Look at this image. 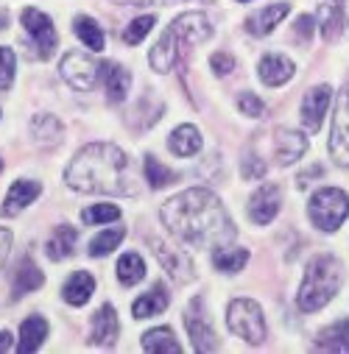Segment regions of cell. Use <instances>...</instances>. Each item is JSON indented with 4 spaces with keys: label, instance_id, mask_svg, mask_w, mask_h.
Returning a JSON list of instances; mask_svg holds the SVG:
<instances>
[{
    "label": "cell",
    "instance_id": "1",
    "mask_svg": "<svg viewBox=\"0 0 349 354\" xmlns=\"http://www.w3.org/2000/svg\"><path fill=\"white\" fill-rule=\"evenodd\" d=\"M168 232L193 248H218L235 240V226L213 190L193 187L162 204Z\"/></svg>",
    "mask_w": 349,
    "mask_h": 354
},
{
    "label": "cell",
    "instance_id": "25",
    "mask_svg": "<svg viewBox=\"0 0 349 354\" xmlns=\"http://www.w3.org/2000/svg\"><path fill=\"white\" fill-rule=\"evenodd\" d=\"M249 262V251L238 248V245H218L213 251V265L221 274H238L243 271V265Z\"/></svg>",
    "mask_w": 349,
    "mask_h": 354
},
{
    "label": "cell",
    "instance_id": "36",
    "mask_svg": "<svg viewBox=\"0 0 349 354\" xmlns=\"http://www.w3.org/2000/svg\"><path fill=\"white\" fill-rule=\"evenodd\" d=\"M120 218V209L115 204H96L90 209L81 212V221L87 226H98V223H109V221H118Z\"/></svg>",
    "mask_w": 349,
    "mask_h": 354
},
{
    "label": "cell",
    "instance_id": "37",
    "mask_svg": "<svg viewBox=\"0 0 349 354\" xmlns=\"http://www.w3.org/2000/svg\"><path fill=\"white\" fill-rule=\"evenodd\" d=\"M15 70H17L15 50L0 45V90H9V86L15 84Z\"/></svg>",
    "mask_w": 349,
    "mask_h": 354
},
{
    "label": "cell",
    "instance_id": "13",
    "mask_svg": "<svg viewBox=\"0 0 349 354\" xmlns=\"http://www.w3.org/2000/svg\"><path fill=\"white\" fill-rule=\"evenodd\" d=\"M330 98H332V90L330 84H316L313 90L302 98V123L310 134H316L321 129V120L327 115V106H330Z\"/></svg>",
    "mask_w": 349,
    "mask_h": 354
},
{
    "label": "cell",
    "instance_id": "9",
    "mask_svg": "<svg viewBox=\"0 0 349 354\" xmlns=\"http://www.w3.org/2000/svg\"><path fill=\"white\" fill-rule=\"evenodd\" d=\"M148 243H151V248H154V257L159 259L162 268L170 274V279H173V282L185 285V282H190V279H193L196 265H193V259H190V254H188L185 248L168 245V243H165V240H159V237H151Z\"/></svg>",
    "mask_w": 349,
    "mask_h": 354
},
{
    "label": "cell",
    "instance_id": "10",
    "mask_svg": "<svg viewBox=\"0 0 349 354\" xmlns=\"http://www.w3.org/2000/svg\"><path fill=\"white\" fill-rule=\"evenodd\" d=\"M20 20H23V28H26V34L31 37V42L37 48V56L39 59H51L56 45H59V34H56L51 17L42 15L39 9H23Z\"/></svg>",
    "mask_w": 349,
    "mask_h": 354
},
{
    "label": "cell",
    "instance_id": "23",
    "mask_svg": "<svg viewBox=\"0 0 349 354\" xmlns=\"http://www.w3.org/2000/svg\"><path fill=\"white\" fill-rule=\"evenodd\" d=\"M48 337V321L42 315H31L23 321L20 326V343H17V351L20 354H31L42 346V340Z\"/></svg>",
    "mask_w": 349,
    "mask_h": 354
},
{
    "label": "cell",
    "instance_id": "7",
    "mask_svg": "<svg viewBox=\"0 0 349 354\" xmlns=\"http://www.w3.org/2000/svg\"><path fill=\"white\" fill-rule=\"evenodd\" d=\"M59 73H62V78L73 86V90L90 93L93 86H96V78L101 75V64H96L93 56H87L81 50H70V53L62 56Z\"/></svg>",
    "mask_w": 349,
    "mask_h": 354
},
{
    "label": "cell",
    "instance_id": "16",
    "mask_svg": "<svg viewBox=\"0 0 349 354\" xmlns=\"http://www.w3.org/2000/svg\"><path fill=\"white\" fill-rule=\"evenodd\" d=\"M288 12H291V3H271V6H266V9H260V12L246 17V31L254 34V37H266L288 17Z\"/></svg>",
    "mask_w": 349,
    "mask_h": 354
},
{
    "label": "cell",
    "instance_id": "18",
    "mask_svg": "<svg viewBox=\"0 0 349 354\" xmlns=\"http://www.w3.org/2000/svg\"><path fill=\"white\" fill-rule=\"evenodd\" d=\"M101 78L107 86V98L112 104H120L129 95V86H132V75L126 67H120L118 62H104L101 64Z\"/></svg>",
    "mask_w": 349,
    "mask_h": 354
},
{
    "label": "cell",
    "instance_id": "47",
    "mask_svg": "<svg viewBox=\"0 0 349 354\" xmlns=\"http://www.w3.org/2000/svg\"><path fill=\"white\" fill-rule=\"evenodd\" d=\"M0 170H3V159H0Z\"/></svg>",
    "mask_w": 349,
    "mask_h": 354
},
{
    "label": "cell",
    "instance_id": "2",
    "mask_svg": "<svg viewBox=\"0 0 349 354\" xmlns=\"http://www.w3.org/2000/svg\"><path fill=\"white\" fill-rule=\"evenodd\" d=\"M64 182L75 193L93 196H132L134 185L129 179V156L112 142L84 145L67 165Z\"/></svg>",
    "mask_w": 349,
    "mask_h": 354
},
{
    "label": "cell",
    "instance_id": "17",
    "mask_svg": "<svg viewBox=\"0 0 349 354\" xmlns=\"http://www.w3.org/2000/svg\"><path fill=\"white\" fill-rule=\"evenodd\" d=\"M257 73H260V81H263V84H269V86H280V84H285V81L294 78V62H291L288 56L269 53V56L260 59Z\"/></svg>",
    "mask_w": 349,
    "mask_h": 354
},
{
    "label": "cell",
    "instance_id": "42",
    "mask_svg": "<svg viewBox=\"0 0 349 354\" xmlns=\"http://www.w3.org/2000/svg\"><path fill=\"white\" fill-rule=\"evenodd\" d=\"M9 251H12V232L9 229H0V268H3Z\"/></svg>",
    "mask_w": 349,
    "mask_h": 354
},
{
    "label": "cell",
    "instance_id": "38",
    "mask_svg": "<svg viewBox=\"0 0 349 354\" xmlns=\"http://www.w3.org/2000/svg\"><path fill=\"white\" fill-rule=\"evenodd\" d=\"M238 109H240L246 118H263V112H266L263 101H260L254 93H240V98H238Z\"/></svg>",
    "mask_w": 349,
    "mask_h": 354
},
{
    "label": "cell",
    "instance_id": "12",
    "mask_svg": "<svg viewBox=\"0 0 349 354\" xmlns=\"http://www.w3.org/2000/svg\"><path fill=\"white\" fill-rule=\"evenodd\" d=\"M280 207H283V187L274 185V182H269V185H263V187H260L251 196V201H249V218L257 226H266V223H271L277 218Z\"/></svg>",
    "mask_w": 349,
    "mask_h": 354
},
{
    "label": "cell",
    "instance_id": "8",
    "mask_svg": "<svg viewBox=\"0 0 349 354\" xmlns=\"http://www.w3.org/2000/svg\"><path fill=\"white\" fill-rule=\"evenodd\" d=\"M330 156L341 167H349V75L338 93V106H335V120L330 134Z\"/></svg>",
    "mask_w": 349,
    "mask_h": 354
},
{
    "label": "cell",
    "instance_id": "30",
    "mask_svg": "<svg viewBox=\"0 0 349 354\" xmlns=\"http://www.w3.org/2000/svg\"><path fill=\"white\" fill-rule=\"evenodd\" d=\"M143 277H145V262H143V257L134 254V251H126V254L118 259V279H120V285L132 288V285H137Z\"/></svg>",
    "mask_w": 349,
    "mask_h": 354
},
{
    "label": "cell",
    "instance_id": "31",
    "mask_svg": "<svg viewBox=\"0 0 349 354\" xmlns=\"http://www.w3.org/2000/svg\"><path fill=\"white\" fill-rule=\"evenodd\" d=\"M319 26H321V37L324 39H335L338 37L341 0H321V3H319Z\"/></svg>",
    "mask_w": 349,
    "mask_h": 354
},
{
    "label": "cell",
    "instance_id": "39",
    "mask_svg": "<svg viewBox=\"0 0 349 354\" xmlns=\"http://www.w3.org/2000/svg\"><path fill=\"white\" fill-rule=\"evenodd\" d=\"M260 176H266V162L257 159L254 153H246L243 156V179L254 182V179H260Z\"/></svg>",
    "mask_w": 349,
    "mask_h": 354
},
{
    "label": "cell",
    "instance_id": "11",
    "mask_svg": "<svg viewBox=\"0 0 349 354\" xmlns=\"http://www.w3.org/2000/svg\"><path fill=\"white\" fill-rule=\"evenodd\" d=\"M185 324H188V332H190V340H193V348L196 351H215L218 348V335L204 313V301L202 299H193L190 307H188V315H185Z\"/></svg>",
    "mask_w": 349,
    "mask_h": 354
},
{
    "label": "cell",
    "instance_id": "26",
    "mask_svg": "<svg viewBox=\"0 0 349 354\" xmlns=\"http://www.w3.org/2000/svg\"><path fill=\"white\" fill-rule=\"evenodd\" d=\"M42 282H45L42 271L37 268L31 259H23L20 268H17V277H15V285H12V296L15 299H23V296L34 293L37 288H42Z\"/></svg>",
    "mask_w": 349,
    "mask_h": 354
},
{
    "label": "cell",
    "instance_id": "3",
    "mask_svg": "<svg viewBox=\"0 0 349 354\" xmlns=\"http://www.w3.org/2000/svg\"><path fill=\"white\" fill-rule=\"evenodd\" d=\"M210 37H213V23L207 15H202V12L179 15L170 23V28L159 37V42L151 48L148 62L156 73H170L193 45H202Z\"/></svg>",
    "mask_w": 349,
    "mask_h": 354
},
{
    "label": "cell",
    "instance_id": "48",
    "mask_svg": "<svg viewBox=\"0 0 349 354\" xmlns=\"http://www.w3.org/2000/svg\"><path fill=\"white\" fill-rule=\"evenodd\" d=\"M240 3H249V0H240Z\"/></svg>",
    "mask_w": 349,
    "mask_h": 354
},
{
    "label": "cell",
    "instance_id": "6",
    "mask_svg": "<svg viewBox=\"0 0 349 354\" xmlns=\"http://www.w3.org/2000/svg\"><path fill=\"white\" fill-rule=\"evenodd\" d=\"M226 324L229 329L243 337L246 343L257 346L266 340V318H263V310H260L257 301L251 299H235L226 310Z\"/></svg>",
    "mask_w": 349,
    "mask_h": 354
},
{
    "label": "cell",
    "instance_id": "21",
    "mask_svg": "<svg viewBox=\"0 0 349 354\" xmlns=\"http://www.w3.org/2000/svg\"><path fill=\"white\" fill-rule=\"evenodd\" d=\"M170 304V296L165 290V285H154L151 293L140 296L134 304H132V315L140 321V318H154V315H162Z\"/></svg>",
    "mask_w": 349,
    "mask_h": 354
},
{
    "label": "cell",
    "instance_id": "34",
    "mask_svg": "<svg viewBox=\"0 0 349 354\" xmlns=\"http://www.w3.org/2000/svg\"><path fill=\"white\" fill-rule=\"evenodd\" d=\"M321 346L324 348H332V351H349V318L332 324L321 335Z\"/></svg>",
    "mask_w": 349,
    "mask_h": 354
},
{
    "label": "cell",
    "instance_id": "4",
    "mask_svg": "<svg viewBox=\"0 0 349 354\" xmlns=\"http://www.w3.org/2000/svg\"><path fill=\"white\" fill-rule=\"evenodd\" d=\"M341 288V262L332 254H319L307 262L299 288V307L305 313L321 310Z\"/></svg>",
    "mask_w": 349,
    "mask_h": 354
},
{
    "label": "cell",
    "instance_id": "20",
    "mask_svg": "<svg viewBox=\"0 0 349 354\" xmlns=\"http://www.w3.org/2000/svg\"><path fill=\"white\" fill-rule=\"evenodd\" d=\"M93 293H96V279L87 274V271H75V274L64 282V288H62V299H64L67 304H73V307L87 304Z\"/></svg>",
    "mask_w": 349,
    "mask_h": 354
},
{
    "label": "cell",
    "instance_id": "43",
    "mask_svg": "<svg viewBox=\"0 0 349 354\" xmlns=\"http://www.w3.org/2000/svg\"><path fill=\"white\" fill-rule=\"evenodd\" d=\"M296 34H299V39H305V42H307V39H310V34H313V17H307V15H305V17H299V20H296Z\"/></svg>",
    "mask_w": 349,
    "mask_h": 354
},
{
    "label": "cell",
    "instance_id": "29",
    "mask_svg": "<svg viewBox=\"0 0 349 354\" xmlns=\"http://www.w3.org/2000/svg\"><path fill=\"white\" fill-rule=\"evenodd\" d=\"M143 348L145 351H159V354H170V351L177 354V351H182L179 340L173 337V332L168 326H156V329L145 332L143 335Z\"/></svg>",
    "mask_w": 349,
    "mask_h": 354
},
{
    "label": "cell",
    "instance_id": "19",
    "mask_svg": "<svg viewBox=\"0 0 349 354\" xmlns=\"http://www.w3.org/2000/svg\"><path fill=\"white\" fill-rule=\"evenodd\" d=\"M42 193V185L39 182H31V179H20L9 187V196L3 201V215H17L23 212L28 204H34V198Z\"/></svg>",
    "mask_w": 349,
    "mask_h": 354
},
{
    "label": "cell",
    "instance_id": "14",
    "mask_svg": "<svg viewBox=\"0 0 349 354\" xmlns=\"http://www.w3.org/2000/svg\"><path fill=\"white\" fill-rule=\"evenodd\" d=\"M118 335H120V321H118V313L112 304H104L96 315H93V329H90V343L93 346H115L118 343Z\"/></svg>",
    "mask_w": 349,
    "mask_h": 354
},
{
    "label": "cell",
    "instance_id": "33",
    "mask_svg": "<svg viewBox=\"0 0 349 354\" xmlns=\"http://www.w3.org/2000/svg\"><path fill=\"white\" fill-rule=\"evenodd\" d=\"M145 179L154 190H162L165 185H170L173 179H177V173H173L170 167H165L156 156H145Z\"/></svg>",
    "mask_w": 349,
    "mask_h": 354
},
{
    "label": "cell",
    "instance_id": "41",
    "mask_svg": "<svg viewBox=\"0 0 349 354\" xmlns=\"http://www.w3.org/2000/svg\"><path fill=\"white\" fill-rule=\"evenodd\" d=\"M120 6H168V3H179V0H112Z\"/></svg>",
    "mask_w": 349,
    "mask_h": 354
},
{
    "label": "cell",
    "instance_id": "27",
    "mask_svg": "<svg viewBox=\"0 0 349 354\" xmlns=\"http://www.w3.org/2000/svg\"><path fill=\"white\" fill-rule=\"evenodd\" d=\"M73 31H75V37H78L87 48H90V50H104L107 37H104V28H101L93 17L78 15V17L73 20Z\"/></svg>",
    "mask_w": 349,
    "mask_h": 354
},
{
    "label": "cell",
    "instance_id": "28",
    "mask_svg": "<svg viewBox=\"0 0 349 354\" xmlns=\"http://www.w3.org/2000/svg\"><path fill=\"white\" fill-rule=\"evenodd\" d=\"M31 134H34V140H37L39 145H56V142L62 140V123H59V118H53V115H48V112L34 115V120H31Z\"/></svg>",
    "mask_w": 349,
    "mask_h": 354
},
{
    "label": "cell",
    "instance_id": "24",
    "mask_svg": "<svg viewBox=\"0 0 349 354\" xmlns=\"http://www.w3.org/2000/svg\"><path fill=\"white\" fill-rule=\"evenodd\" d=\"M75 243H78V229H75V226L62 223V226H56V229H53V234H51V240H48L45 251H48V257H51L53 262H56V259H67V257L73 254Z\"/></svg>",
    "mask_w": 349,
    "mask_h": 354
},
{
    "label": "cell",
    "instance_id": "22",
    "mask_svg": "<svg viewBox=\"0 0 349 354\" xmlns=\"http://www.w3.org/2000/svg\"><path fill=\"white\" fill-rule=\"evenodd\" d=\"M168 148L177 153V156H182V159L199 153V151H202V134H199V129L190 126V123L173 129V134H170V140H168Z\"/></svg>",
    "mask_w": 349,
    "mask_h": 354
},
{
    "label": "cell",
    "instance_id": "35",
    "mask_svg": "<svg viewBox=\"0 0 349 354\" xmlns=\"http://www.w3.org/2000/svg\"><path fill=\"white\" fill-rule=\"evenodd\" d=\"M154 26H156V17H154V15H143V17L132 20V23L126 26V31H123V42H126V45H137V42H143V39L151 34Z\"/></svg>",
    "mask_w": 349,
    "mask_h": 354
},
{
    "label": "cell",
    "instance_id": "40",
    "mask_svg": "<svg viewBox=\"0 0 349 354\" xmlns=\"http://www.w3.org/2000/svg\"><path fill=\"white\" fill-rule=\"evenodd\" d=\"M210 67H213L215 75H229V73L235 70V59H232L229 53H215V56L210 59Z\"/></svg>",
    "mask_w": 349,
    "mask_h": 354
},
{
    "label": "cell",
    "instance_id": "5",
    "mask_svg": "<svg viewBox=\"0 0 349 354\" xmlns=\"http://www.w3.org/2000/svg\"><path fill=\"white\" fill-rule=\"evenodd\" d=\"M307 215L316 229L335 232L349 215V196L338 187H321L319 193H313V198L307 204Z\"/></svg>",
    "mask_w": 349,
    "mask_h": 354
},
{
    "label": "cell",
    "instance_id": "44",
    "mask_svg": "<svg viewBox=\"0 0 349 354\" xmlns=\"http://www.w3.org/2000/svg\"><path fill=\"white\" fill-rule=\"evenodd\" d=\"M15 343V335L12 332H0V351H9Z\"/></svg>",
    "mask_w": 349,
    "mask_h": 354
},
{
    "label": "cell",
    "instance_id": "32",
    "mask_svg": "<svg viewBox=\"0 0 349 354\" xmlns=\"http://www.w3.org/2000/svg\"><path fill=\"white\" fill-rule=\"evenodd\" d=\"M123 237H126V229H123V226L104 229L101 234L93 237V243H90V254H93V257H107L109 251H115V248L120 245Z\"/></svg>",
    "mask_w": 349,
    "mask_h": 354
},
{
    "label": "cell",
    "instance_id": "15",
    "mask_svg": "<svg viewBox=\"0 0 349 354\" xmlns=\"http://www.w3.org/2000/svg\"><path fill=\"white\" fill-rule=\"evenodd\" d=\"M307 151V137L302 131L294 129H277L274 134V153L280 165H294L296 159H302Z\"/></svg>",
    "mask_w": 349,
    "mask_h": 354
},
{
    "label": "cell",
    "instance_id": "46",
    "mask_svg": "<svg viewBox=\"0 0 349 354\" xmlns=\"http://www.w3.org/2000/svg\"><path fill=\"white\" fill-rule=\"evenodd\" d=\"M341 15H343V20L349 26V0H341Z\"/></svg>",
    "mask_w": 349,
    "mask_h": 354
},
{
    "label": "cell",
    "instance_id": "45",
    "mask_svg": "<svg viewBox=\"0 0 349 354\" xmlns=\"http://www.w3.org/2000/svg\"><path fill=\"white\" fill-rule=\"evenodd\" d=\"M6 26H9V12L0 6V31H6Z\"/></svg>",
    "mask_w": 349,
    "mask_h": 354
}]
</instances>
